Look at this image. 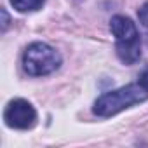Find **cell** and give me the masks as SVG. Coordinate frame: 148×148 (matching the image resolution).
Here are the masks:
<instances>
[{
	"label": "cell",
	"instance_id": "8",
	"mask_svg": "<svg viewBox=\"0 0 148 148\" xmlns=\"http://www.w3.org/2000/svg\"><path fill=\"white\" fill-rule=\"evenodd\" d=\"M2 16H4V30L7 28V25H9V16H7V12L5 11H2Z\"/></svg>",
	"mask_w": 148,
	"mask_h": 148
},
{
	"label": "cell",
	"instance_id": "3",
	"mask_svg": "<svg viewBox=\"0 0 148 148\" xmlns=\"http://www.w3.org/2000/svg\"><path fill=\"white\" fill-rule=\"evenodd\" d=\"M4 120L11 129L26 131L37 124V112L26 99H12L4 112Z\"/></svg>",
	"mask_w": 148,
	"mask_h": 148
},
{
	"label": "cell",
	"instance_id": "1",
	"mask_svg": "<svg viewBox=\"0 0 148 148\" xmlns=\"http://www.w3.org/2000/svg\"><path fill=\"white\" fill-rule=\"evenodd\" d=\"M148 99V91L139 86V84H127L120 89L105 92L103 96H99L94 103V113L98 117H113L117 113H120L122 110H127L138 103H143Z\"/></svg>",
	"mask_w": 148,
	"mask_h": 148
},
{
	"label": "cell",
	"instance_id": "5",
	"mask_svg": "<svg viewBox=\"0 0 148 148\" xmlns=\"http://www.w3.org/2000/svg\"><path fill=\"white\" fill-rule=\"evenodd\" d=\"M45 0H11L12 7L18 12H33L44 5Z\"/></svg>",
	"mask_w": 148,
	"mask_h": 148
},
{
	"label": "cell",
	"instance_id": "4",
	"mask_svg": "<svg viewBox=\"0 0 148 148\" xmlns=\"http://www.w3.org/2000/svg\"><path fill=\"white\" fill-rule=\"evenodd\" d=\"M110 30L117 38V44H131L139 42V33L136 25L125 16H113L110 21Z\"/></svg>",
	"mask_w": 148,
	"mask_h": 148
},
{
	"label": "cell",
	"instance_id": "7",
	"mask_svg": "<svg viewBox=\"0 0 148 148\" xmlns=\"http://www.w3.org/2000/svg\"><path fill=\"white\" fill-rule=\"evenodd\" d=\"M138 84L139 86H143L146 91H148V66L141 71V75H139V80H138Z\"/></svg>",
	"mask_w": 148,
	"mask_h": 148
},
{
	"label": "cell",
	"instance_id": "6",
	"mask_svg": "<svg viewBox=\"0 0 148 148\" xmlns=\"http://www.w3.org/2000/svg\"><path fill=\"white\" fill-rule=\"evenodd\" d=\"M138 16H139V21L148 28V2L141 5V9L138 11Z\"/></svg>",
	"mask_w": 148,
	"mask_h": 148
},
{
	"label": "cell",
	"instance_id": "2",
	"mask_svg": "<svg viewBox=\"0 0 148 148\" xmlns=\"http://www.w3.org/2000/svg\"><path fill=\"white\" fill-rule=\"evenodd\" d=\"M61 64L59 52L45 42H33L23 54V68L32 77H44L56 71Z\"/></svg>",
	"mask_w": 148,
	"mask_h": 148
}]
</instances>
